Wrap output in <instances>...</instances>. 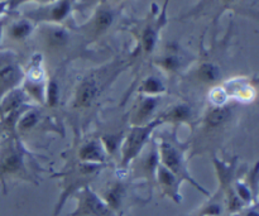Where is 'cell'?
<instances>
[{"label": "cell", "mask_w": 259, "mask_h": 216, "mask_svg": "<svg viewBox=\"0 0 259 216\" xmlns=\"http://www.w3.org/2000/svg\"><path fill=\"white\" fill-rule=\"evenodd\" d=\"M32 32V25L27 20H18L9 27V37L14 40H22L29 35Z\"/></svg>", "instance_id": "obj_13"}, {"label": "cell", "mask_w": 259, "mask_h": 216, "mask_svg": "<svg viewBox=\"0 0 259 216\" xmlns=\"http://www.w3.org/2000/svg\"><path fill=\"white\" fill-rule=\"evenodd\" d=\"M80 158L86 162H103L104 151L96 142H89L80 149Z\"/></svg>", "instance_id": "obj_10"}, {"label": "cell", "mask_w": 259, "mask_h": 216, "mask_svg": "<svg viewBox=\"0 0 259 216\" xmlns=\"http://www.w3.org/2000/svg\"><path fill=\"white\" fill-rule=\"evenodd\" d=\"M46 98H47L48 103L51 106L56 105L58 101V85L56 81H51L48 88L46 89Z\"/></svg>", "instance_id": "obj_19"}, {"label": "cell", "mask_w": 259, "mask_h": 216, "mask_svg": "<svg viewBox=\"0 0 259 216\" xmlns=\"http://www.w3.org/2000/svg\"><path fill=\"white\" fill-rule=\"evenodd\" d=\"M161 121H153L149 125L143 126V128H134L131 132L129 137L126 138L125 144H124L123 148V163L126 164L131 159H133L137 154L141 152V149L143 148L144 144H146L147 139H148L149 134L152 133L154 126L157 124H159Z\"/></svg>", "instance_id": "obj_5"}, {"label": "cell", "mask_w": 259, "mask_h": 216, "mask_svg": "<svg viewBox=\"0 0 259 216\" xmlns=\"http://www.w3.org/2000/svg\"><path fill=\"white\" fill-rule=\"evenodd\" d=\"M114 20V13L111 12L110 9H99V12L96 13L95 19H94L93 27H94V32L95 33H101L104 30L108 29L109 27L111 25Z\"/></svg>", "instance_id": "obj_11"}, {"label": "cell", "mask_w": 259, "mask_h": 216, "mask_svg": "<svg viewBox=\"0 0 259 216\" xmlns=\"http://www.w3.org/2000/svg\"><path fill=\"white\" fill-rule=\"evenodd\" d=\"M68 33L62 27H51L46 33V42L51 48H62L68 42Z\"/></svg>", "instance_id": "obj_9"}, {"label": "cell", "mask_w": 259, "mask_h": 216, "mask_svg": "<svg viewBox=\"0 0 259 216\" xmlns=\"http://www.w3.org/2000/svg\"><path fill=\"white\" fill-rule=\"evenodd\" d=\"M180 62H181L180 57H177V56L175 55H171V56H167L166 58H163L162 65H163L164 68H167V70H176V68L180 66Z\"/></svg>", "instance_id": "obj_21"}, {"label": "cell", "mask_w": 259, "mask_h": 216, "mask_svg": "<svg viewBox=\"0 0 259 216\" xmlns=\"http://www.w3.org/2000/svg\"><path fill=\"white\" fill-rule=\"evenodd\" d=\"M99 94V85L94 77L85 78L76 91L75 106L78 109L89 108Z\"/></svg>", "instance_id": "obj_6"}, {"label": "cell", "mask_w": 259, "mask_h": 216, "mask_svg": "<svg viewBox=\"0 0 259 216\" xmlns=\"http://www.w3.org/2000/svg\"><path fill=\"white\" fill-rule=\"evenodd\" d=\"M77 206L71 216H120L113 211L104 200L89 186L76 192Z\"/></svg>", "instance_id": "obj_2"}, {"label": "cell", "mask_w": 259, "mask_h": 216, "mask_svg": "<svg viewBox=\"0 0 259 216\" xmlns=\"http://www.w3.org/2000/svg\"><path fill=\"white\" fill-rule=\"evenodd\" d=\"M232 216H240V215L239 214H233Z\"/></svg>", "instance_id": "obj_24"}, {"label": "cell", "mask_w": 259, "mask_h": 216, "mask_svg": "<svg viewBox=\"0 0 259 216\" xmlns=\"http://www.w3.org/2000/svg\"><path fill=\"white\" fill-rule=\"evenodd\" d=\"M158 180L164 194L171 197L175 202H181V196L179 194V179L172 172H169L166 167L159 166Z\"/></svg>", "instance_id": "obj_7"}, {"label": "cell", "mask_w": 259, "mask_h": 216, "mask_svg": "<svg viewBox=\"0 0 259 216\" xmlns=\"http://www.w3.org/2000/svg\"><path fill=\"white\" fill-rule=\"evenodd\" d=\"M156 30L152 29L151 27L148 28V29L144 32V35H143V46H144V50L147 51V52H151L152 50H153L154 47V43H156Z\"/></svg>", "instance_id": "obj_20"}, {"label": "cell", "mask_w": 259, "mask_h": 216, "mask_svg": "<svg viewBox=\"0 0 259 216\" xmlns=\"http://www.w3.org/2000/svg\"><path fill=\"white\" fill-rule=\"evenodd\" d=\"M157 104H158V98H146L142 101L141 106H139L137 115L134 118V123L142 124L152 115V113L156 109Z\"/></svg>", "instance_id": "obj_12"}, {"label": "cell", "mask_w": 259, "mask_h": 216, "mask_svg": "<svg viewBox=\"0 0 259 216\" xmlns=\"http://www.w3.org/2000/svg\"><path fill=\"white\" fill-rule=\"evenodd\" d=\"M161 156H162V161H163L164 166L166 168L168 169L169 172L175 175L177 179H184V180H189L194 186H196L197 189L200 190L204 194H207L202 187H200L191 177L187 175L186 168H185V162L184 158H182V153L181 151L176 148L172 143L169 142L163 141L161 144Z\"/></svg>", "instance_id": "obj_4"}, {"label": "cell", "mask_w": 259, "mask_h": 216, "mask_svg": "<svg viewBox=\"0 0 259 216\" xmlns=\"http://www.w3.org/2000/svg\"><path fill=\"white\" fill-rule=\"evenodd\" d=\"M25 172L24 158L18 144L12 138L0 143V181L9 177H22Z\"/></svg>", "instance_id": "obj_1"}, {"label": "cell", "mask_w": 259, "mask_h": 216, "mask_svg": "<svg viewBox=\"0 0 259 216\" xmlns=\"http://www.w3.org/2000/svg\"><path fill=\"white\" fill-rule=\"evenodd\" d=\"M38 121V113L35 111H29L24 115V118L20 119L19 124H18V128H19L20 132L29 131V129L34 128V125Z\"/></svg>", "instance_id": "obj_15"}, {"label": "cell", "mask_w": 259, "mask_h": 216, "mask_svg": "<svg viewBox=\"0 0 259 216\" xmlns=\"http://www.w3.org/2000/svg\"><path fill=\"white\" fill-rule=\"evenodd\" d=\"M68 10H70V3H66V2H61L57 3L55 7L52 8V13H51V18L53 20H62L66 15L68 14Z\"/></svg>", "instance_id": "obj_17"}, {"label": "cell", "mask_w": 259, "mask_h": 216, "mask_svg": "<svg viewBox=\"0 0 259 216\" xmlns=\"http://www.w3.org/2000/svg\"><path fill=\"white\" fill-rule=\"evenodd\" d=\"M219 76V68L211 63L202 65L200 68V77L205 81H215Z\"/></svg>", "instance_id": "obj_16"}, {"label": "cell", "mask_w": 259, "mask_h": 216, "mask_svg": "<svg viewBox=\"0 0 259 216\" xmlns=\"http://www.w3.org/2000/svg\"><path fill=\"white\" fill-rule=\"evenodd\" d=\"M190 114H191V110L189 106L179 105L168 114V118L174 119V120H186L187 118H190Z\"/></svg>", "instance_id": "obj_18"}, {"label": "cell", "mask_w": 259, "mask_h": 216, "mask_svg": "<svg viewBox=\"0 0 259 216\" xmlns=\"http://www.w3.org/2000/svg\"><path fill=\"white\" fill-rule=\"evenodd\" d=\"M164 90L161 81L156 77H149L142 85V91L147 94H159Z\"/></svg>", "instance_id": "obj_14"}, {"label": "cell", "mask_w": 259, "mask_h": 216, "mask_svg": "<svg viewBox=\"0 0 259 216\" xmlns=\"http://www.w3.org/2000/svg\"><path fill=\"white\" fill-rule=\"evenodd\" d=\"M3 37V22H0V42H2Z\"/></svg>", "instance_id": "obj_23"}, {"label": "cell", "mask_w": 259, "mask_h": 216, "mask_svg": "<svg viewBox=\"0 0 259 216\" xmlns=\"http://www.w3.org/2000/svg\"><path fill=\"white\" fill-rule=\"evenodd\" d=\"M232 115V110L225 106H218L212 109L206 116V126L207 129H217L227 123Z\"/></svg>", "instance_id": "obj_8"}, {"label": "cell", "mask_w": 259, "mask_h": 216, "mask_svg": "<svg viewBox=\"0 0 259 216\" xmlns=\"http://www.w3.org/2000/svg\"><path fill=\"white\" fill-rule=\"evenodd\" d=\"M240 216H258V212H257V210H255V207H253V209L245 210V211L243 212Z\"/></svg>", "instance_id": "obj_22"}, {"label": "cell", "mask_w": 259, "mask_h": 216, "mask_svg": "<svg viewBox=\"0 0 259 216\" xmlns=\"http://www.w3.org/2000/svg\"><path fill=\"white\" fill-rule=\"evenodd\" d=\"M23 80V71L12 52H0V101Z\"/></svg>", "instance_id": "obj_3"}]
</instances>
